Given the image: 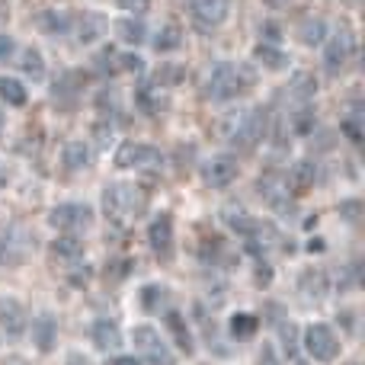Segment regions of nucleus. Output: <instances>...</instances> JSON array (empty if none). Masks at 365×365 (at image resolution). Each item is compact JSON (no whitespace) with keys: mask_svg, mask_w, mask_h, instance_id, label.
<instances>
[{"mask_svg":"<svg viewBox=\"0 0 365 365\" xmlns=\"http://www.w3.org/2000/svg\"><path fill=\"white\" fill-rule=\"evenodd\" d=\"M160 302H164V289H160V285H145V289H141V304H145V311H158Z\"/></svg>","mask_w":365,"mask_h":365,"instance_id":"28","label":"nucleus"},{"mask_svg":"<svg viewBox=\"0 0 365 365\" xmlns=\"http://www.w3.org/2000/svg\"><path fill=\"white\" fill-rule=\"evenodd\" d=\"M263 132V113L257 109H244V113H231L221 119L218 125V135L231 145H253Z\"/></svg>","mask_w":365,"mask_h":365,"instance_id":"2","label":"nucleus"},{"mask_svg":"<svg viewBox=\"0 0 365 365\" xmlns=\"http://www.w3.org/2000/svg\"><path fill=\"white\" fill-rule=\"evenodd\" d=\"M48 221L61 231H87L90 221H93V208L90 205H58L51 208Z\"/></svg>","mask_w":365,"mask_h":365,"instance_id":"8","label":"nucleus"},{"mask_svg":"<svg viewBox=\"0 0 365 365\" xmlns=\"http://www.w3.org/2000/svg\"><path fill=\"white\" fill-rule=\"evenodd\" d=\"M93 343L100 349H119V343H122L119 327H115L113 321H96L93 324Z\"/></svg>","mask_w":365,"mask_h":365,"instance_id":"16","label":"nucleus"},{"mask_svg":"<svg viewBox=\"0 0 365 365\" xmlns=\"http://www.w3.org/2000/svg\"><path fill=\"white\" fill-rule=\"evenodd\" d=\"M160 164H164V158H160V151L151 145L125 141V145H119V151H115V167H119V170H158Z\"/></svg>","mask_w":365,"mask_h":365,"instance_id":"5","label":"nucleus"},{"mask_svg":"<svg viewBox=\"0 0 365 365\" xmlns=\"http://www.w3.org/2000/svg\"><path fill=\"white\" fill-rule=\"evenodd\" d=\"M13 55V38L10 36H0V61L4 58H10Z\"/></svg>","mask_w":365,"mask_h":365,"instance_id":"34","label":"nucleus"},{"mask_svg":"<svg viewBox=\"0 0 365 365\" xmlns=\"http://www.w3.org/2000/svg\"><path fill=\"white\" fill-rule=\"evenodd\" d=\"M298 36H302L304 45H321L324 36H327V26H324V19H304Z\"/></svg>","mask_w":365,"mask_h":365,"instance_id":"23","label":"nucleus"},{"mask_svg":"<svg viewBox=\"0 0 365 365\" xmlns=\"http://www.w3.org/2000/svg\"><path fill=\"white\" fill-rule=\"evenodd\" d=\"M23 71L32 77V81H42L45 64H42V55H38L36 48H26V51H23Z\"/></svg>","mask_w":365,"mask_h":365,"instance_id":"27","label":"nucleus"},{"mask_svg":"<svg viewBox=\"0 0 365 365\" xmlns=\"http://www.w3.org/2000/svg\"><path fill=\"white\" fill-rule=\"evenodd\" d=\"M55 317L51 314H42L36 324H32V340H36V346L42 349V353H51V346H55Z\"/></svg>","mask_w":365,"mask_h":365,"instance_id":"14","label":"nucleus"},{"mask_svg":"<svg viewBox=\"0 0 365 365\" xmlns=\"http://www.w3.org/2000/svg\"><path fill=\"white\" fill-rule=\"evenodd\" d=\"M343 128H346V135L353 141H362V132H359V115H349L346 122H343Z\"/></svg>","mask_w":365,"mask_h":365,"instance_id":"33","label":"nucleus"},{"mask_svg":"<svg viewBox=\"0 0 365 365\" xmlns=\"http://www.w3.org/2000/svg\"><path fill=\"white\" fill-rule=\"evenodd\" d=\"M119 6L125 13H132V16H141V13L151 10V0H119Z\"/></svg>","mask_w":365,"mask_h":365,"instance_id":"32","label":"nucleus"},{"mask_svg":"<svg viewBox=\"0 0 365 365\" xmlns=\"http://www.w3.org/2000/svg\"><path fill=\"white\" fill-rule=\"evenodd\" d=\"M103 29H106V19L100 13H83L81 26H77V36H81V42H93V38L103 36Z\"/></svg>","mask_w":365,"mask_h":365,"instance_id":"18","label":"nucleus"},{"mask_svg":"<svg viewBox=\"0 0 365 365\" xmlns=\"http://www.w3.org/2000/svg\"><path fill=\"white\" fill-rule=\"evenodd\" d=\"M311 180H314V167H311V164H295V167L289 170V186L295 189V192L308 189Z\"/></svg>","mask_w":365,"mask_h":365,"instance_id":"25","label":"nucleus"},{"mask_svg":"<svg viewBox=\"0 0 365 365\" xmlns=\"http://www.w3.org/2000/svg\"><path fill=\"white\" fill-rule=\"evenodd\" d=\"M189 13H192V23L199 29H218L231 13V0H192Z\"/></svg>","mask_w":365,"mask_h":365,"instance_id":"7","label":"nucleus"},{"mask_svg":"<svg viewBox=\"0 0 365 365\" xmlns=\"http://www.w3.org/2000/svg\"><path fill=\"white\" fill-rule=\"evenodd\" d=\"M38 29L45 32H68L71 29V16L68 13H58V10H45L38 16Z\"/></svg>","mask_w":365,"mask_h":365,"instance_id":"22","label":"nucleus"},{"mask_svg":"<svg viewBox=\"0 0 365 365\" xmlns=\"http://www.w3.org/2000/svg\"><path fill=\"white\" fill-rule=\"evenodd\" d=\"M314 90H317L314 77L298 74L295 81H292V87H285V93H289L292 100H298V103H304V106H308V100H311V93H314Z\"/></svg>","mask_w":365,"mask_h":365,"instance_id":"20","label":"nucleus"},{"mask_svg":"<svg viewBox=\"0 0 365 365\" xmlns=\"http://www.w3.org/2000/svg\"><path fill=\"white\" fill-rule=\"evenodd\" d=\"M132 343L148 365H177V356L170 353V346H167V343L160 340L158 330L148 327V324H141V327L132 330Z\"/></svg>","mask_w":365,"mask_h":365,"instance_id":"4","label":"nucleus"},{"mask_svg":"<svg viewBox=\"0 0 365 365\" xmlns=\"http://www.w3.org/2000/svg\"><path fill=\"white\" fill-rule=\"evenodd\" d=\"M61 164L64 170H83L90 164V148L83 141H68L61 151Z\"/></svg>","mask_w":365,"mask_h":365,"instance_id":"15","label":"nucleus"},{"mask_svg":"<svg viewBox=\"0 0 365 365\" xmlns=\"http://www.w3.org/2000/svg\"><path fill=\"white\" fill-rule=\"evenodd\" d=\"M250 83H253V74L244 64L218 61V64H212V71H208V77H205V96L212 103H227L244 93Z\"/></svg>","mask_w":365,"mask_h":365,"instance_id":"1","label":"nucleus"},{"mask_svg":"<svg viewBox=\"0 0 365 365\" xmlns=\"http://www.w3.org/2000/svg\"><path fill=\"white\" fill-rule=\"evenodd\" d=\"M68 365H90V362L83 359L81 353H71V356H68Z\"/></svg>","mask_w":365,"mask_h":365,"instance_id":"35","label":"nucleus"},{"mask_svg":"<svg viewBox=\"0 0 365 365\" xmlns=\"http://www.w3.org/2000/svg\"><path fill=\"white\" fill-rule=\"evenodd\" d=\"M349 55H353V36H349V29H336L334 38L327 42V68L340 71Z\"/></svg>","mask_w":365,"mask_h":365,"instance_id":"12","label":"nucleus"},{"mask_svg":"<svg viewBox=\"0 0 365 365\" xmlns=\"http://www.w3.org/2000/svg\"><path fill=\"white\" fill-rule=\"evenodd\" d=\"M106 365H138V362L128 359V356H119V359H113V362H106Z\"/></svg>","mask_w":365,"mask_h":365,"instance_id":"37","label":"nucleus"},{"mask_svg":"<svg viewBox=\"0 0 365 365\" xmlns=\"http://www.w3.org/2000/svg\"><path fill=\"white\" fill-rule=\"evenodd\" d=\"M302 289H304V295L314 289V302H317V298L324 295V276H321V272H304V276H302Z\"/></svg>","mask_w":365,"mask_h":365,"instance_id":"30","label":"nucleus"},{"mask_svg":"<svg viewBox=\"0 0 365 365\" xmlns=\"http://www.w3.org/2000/svg\"><path fill=\"white\" fill-rule=\"evenodd\" d=\"M148 240H151V247L158 253H164V257L173 250V218H170V215H158V218L151 221Z\"/></svg>","mask_w":365,"mask_h":365,"instance_id":"13","label":"nucleus"},{"mask_svg":"<svg viewBox=\"0 0 365 365\" xmlns=\"http://www.w3.org/2000/svg\"><path fill=\"white\" fill-rule=\"evenodd\" d=\"M257 61H263V68H269V71H282V68H289V55L285 51H279L276 45H257Z\"/></svg>","mask_w":365,"mask_h":365,"instance_id":"17","label":"nucleus"},{"mask_svg":"<svg viewBox=\"0 0 365 365\" xmlns=\"http://www.w3.org/2000/svg\"><path fill=\"white\" fill-rule=\"evenodd\" d=\"M145 208V195L141 189L128 186V182H115V186L106 189V215L119 225H125L132 215H138Z\"/></svg>","mask_w":365,"mask_h":365,"instance_id":"3","label":"nucleus"},{"mask_svg":"<svg viewBox=\"0 0 365 365\" xmlns=\"http://www.w3.org/2000/svg\"><path fill=\"white\" fill-rule=\"evenodd\" d=\"M259 321L253 314H234L231 317V336L234 340H250L253 334H257Z\"/></svg>","mask_w":365,"mask_h":365,"instance_id":"21","label":"nucleus"},{"mask_svg":"<svg viewBox=\"0 0 365 365\" xmlns=\"http://www.w3.org/2000/svg\"><path fill=\"white\" fill-rule=\"evenodd\" d=\"M55 253H58V257L77 259V257H81V244H77L74 237H61V240H55Z\"/></svg>","mask_w":365,"mask_h":365,"instance_id":"29","label":"nucleus"},{"mask_svg":"<svg viewBox=\"0 0 365 365\" xmlns=\"http://www.w3.org/2000/svg\"><path fill=\"white\" fill-rule=\"evenodd\" d=\"M234 177H237V164H234L231 158H212L205 167H202V180H205L212 189L231 186Z\"/></svg>","mask_w":365,"mask_h":365,"instance_id":"11","label":"nucleus"},{"mask_svg":"<svg viewBox=\"0 0 365 365\" xmlns=\"http://www.w3.org/2000/svg\"><path fill=\"white\" fill-rule=\"evenodd\" d=\"M259 365H279V362H276V356H272L269 349H266V353L259 356Z\"/></svg>","mask_w":365,"mask_h":365,"instance_id":"36","label":"nucleus"},{"mask_svg":"<svg viewBox=\"0 0 365 365\" xmlns=\"http://www.w3.org/2000/svg\"><path fill=\"white\" fill-rule=\"evenodd\" d=\"M29 247H32L29 234H26L23 227H10V231L4 234V240H0V259H6V263H19V259H26Z\"/></svg>","mask_w":365,"mask_h":365,"instance_id":"10","label":"nucleus"},{"mask_svg":"<svg viewBox=\"0 0 365 365\" xmlns=\"http://www.w3.org/2000/svg\"><path fill=\"white\" fill-rule=\"evenodd\" d=\"M26 311H23V304L16 302V298H0V330H4L10 340H19V336L26 334Z\"/></svg>","mask_w":365,"mask_h":365,"instance_id":"9","label":"nucleus"},{"mask_svg":"<svg viewBox=\"0 0 365 365\" xmlns=\"http://www.w3.org/2000/svg\"><path fill=\"white\" fill-rule=\"evenodd\" d=\"M180 42H182V36L177 26H164V29L154 36V48L158 51H173V48H180Z\"/></svg>","mask_w":365,"mask_h":365,"instance_id":"26","label":"nucleus"},{"mask_svg":"<svg viewBox=\"0 0 365 365\" xmlns=\"http://www.w3.org/2000/svg\"><path fill=\"white\" fill-rule=\"evenodd\" d=\"M115 32H119L122 42H135V45L145 38V26H141V19H119V23H115Z\"/></svg>","mask_w":365,"mask_h":365,"instance_id":"24","label":"nucleus"},{"mask_svg":"<svg viewBox=\"0 0 365 365\" xmlns=\"http://www.w3.org/2000/svg\"><path fill=\"white\" fill-rule=\"evenodd\" d=\"M0 100H6L10 106H23L26 103V87L16 77H4L0 74Z\"/></svg>","mask_w":365,"mask_h":365,"instance_id":"19","label":"nucleus"},{"mask_svg":"<svg viewBox=\"0 0 365 365\" xmlns=\"http://www.w3.org/2000/svg\"><path fill=\"white\" fill-rule=\"evenodd\" d=\"M170 327H173V334H177L180 346H186V353H189V346H192V340H189V330L182 327V317H180V314H170Z\"/></svg>","mask_w":365,"mask_h":365,"instance_id":"31","label":"nucleus"},{"mask_svg":"<svg viewBox=\"0 0 365 365\" xmlns=\"http://www.w3.org/2000/svg\"><path fill=\"white\" fill-rule=\"evenodd\" d=\"M304 349H308V356L317 362H334L336 353H340V343H336V334L327 324H311V327L304 330Z\"/></svg>","mask_w":365,"mask_h":365,"instance_id":"6","label":"nucleus"}]
</instances>
